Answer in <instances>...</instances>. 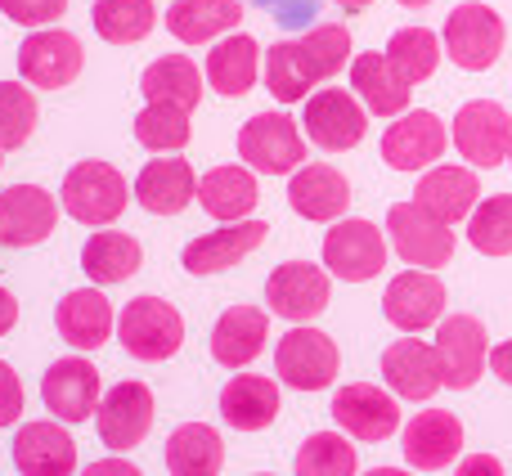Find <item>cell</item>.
<instances>
[{
    "label": "cell",
    "mask_w": 512,
    "mask_h": 476,
    "mask_svg": "<svg viewBox=\"0 0 512 476\" xmlns=\"http://www.w3.org/2000/svg\"><path fill=\"white\" fill-rule=\"evenodd\" d=\"M265 337H270V315L265 310L230 306L212 328V360L221 369H248L265 351Z\"/></svg>",
    "instance_id": "obj_27"
},
{
    "label": "cell",
    "mask_w": 512,
    "mask_h": 476,
    "mask_svg": "<svg viewBox=\"0 0 512 476\" xmlns=\"http://www.w3.org/2000/svg\"><path fill=\"white\" fill-rule=\"evenodd\" d=\"M387 234H391L396 256L405 265H414V270H436V265H450V256H454V230L445 221H436V216L418 203L391 207Z\"/></svg>",
    "instance_id": "obj_7"
},
{
    "label": "cell",
    "mask_w": 512,
    "mask_h": 476,
    "mask_svg": "<svg viewBox=\"0 0 512 476\" xmlns=\"http://www.w3.org/2000/svg\"><path fill=\"white\" fill-rule=\"evenodd\" d=\"M14 468L23 476H72L77 472V441L59 423H23L14 436Z\"/></svg>",
    "instance_id": "obj_22"
},
{
    "label": "cell",
    "mask_w": 512,
    "mask_h": 476,
    "mask_svg": "<svg viewBox=\"0 0 512 476\" xmlns=\"http://www.w3.org/2000/svg\"><path fill=\"white\" fill-rule=\"evenodd\" d=\"M59 225V203L41 185H9L0 194V243L5 247H36Z\"/></svg>",
    "instance_id": "obj_18"
},
{
    "label": "cell",
    "mask_w": 512,
    "mask_h": 476,
    "mask_svg": "<svg viewBox=\"0 0 512 476\" xmlns=\"http://www.w3.org/2000/svg\"><path fill=\"white\" fill-rule=\"evenodd\" d=\"M328 297H333V283L310 261H288L265 279V306L279 319H292V324H306V319L324 315Z\"/></svg>",
    "instance_id": "obj_13"
},
{
    "label": "cell",
    "mask_w": 512,
    "mask_h": 476,
    "mask_svg": "<svg viewBox=\"0 0 512 476\" xmlns=\"http://www.w3.org/2000/svg\"><path fill=\"white\" fill-rule=\"evenodd\" d=\"M279 409V387H274V378H261V373H234L221 391V418L234 432H265L279 418Z\"/></svg>",
    "instance_id": "obj_28"
},
{
    "label": "cell",
    "mask_w": 512,
    "mask_h": 476,
    "mask_svg": "<svg viewBox=\"0 0 512 476\" xmlns=\"http://www.w3.org/2000/svg\"><path fill=\"white\" fill-rule=\"evenodd\" d=\"M198 198V176L185 158H153L135 176V203L153 216H180Z\"/></svg>",
    "instance_id": "obj_25"
},
{
    "label": "cell",
    "mask_w": 512,
    "mask_h": 476,
    "mask_svg": "<svg viewBox=\"0 0 512 476\" xmlns=\"http://www.w3.org/2000/svg\"><path fill=\"white\" fill-rule=\"evenodd\" d=\"M265 234H270V225L265 221H230L221 225V230L194 238V243L185 247V270L189 274H221L230 270V265H239L248 252L265 243Z\"/></svg>",
    "instance_id": "obj_26"
},
{
    "label": "cell",
    "mask_w": 512,
    "mask_h": 476,
    "mask_svg": "<svg viewBox=\"0 0 512 476\" xmlns=\"http://www.w3.org/2000/svg\"><path fill=\"white\" fill-rule=\"evenodd\" d=\"M140 261H144L140 243L122 230H99L81 247V270H86L90 283H126L140 270Z\"/></svg>",
    "instance_id": "obj_36"
},
{
    "label": "cell",
    "mask_w": 512,
    "mask_h": 476,
    "mask_svg": "<svg viewBox=\"0 0 512 476\" xmlns=\"http://www.w3.org/2000/svg\"><path fill=\"white\" fill-rule=\"evenodd\" d=\"M18 418H23V382L0 360V427H14Z\"/></svg>",
    "instance_id": "obj_45"
},
{
    "label": "cell",
    "mask_w": 512,
    "mask_h": 476,
    "mask_svg": "<svg viewBox=\"0 0 512 476\" xmlns=\"http://www.w3.org/2000/svg\"><path fill=\"white\" fill-rule=\"evenodd\" d=\"M301 131H306L310 144H319L324 153H346L364 140V131H369V108H364L360 95H351V90L324 86L306 99Z\"/></svg>",
    "instance_id": "obj_5"
},
{
    "label": "cell",
    "mask_w": 512,
    "mask_h": 476,
    "mask_svg": "<svg viewBox=\"0 0 512 476\" xmlns=\"http://www.w3.org/2000/svg\"><path fill=\"white\" fill-rule=\"evenodd\" d=\"M405 9H423V5H432V0H400Z\"/></svg>",
    "instance_id": "obj_52"
},
{
    "label": "cell",
    "mask_w": 512,
    "mask_h": 476,
    "mask_svg": "<svg viewBox=\"0 0 512 476\" xmlns=\"http://www.w3.org/2000/svg\"><path fill=\"white\" fill-rule=\"evenodd\" d=\"M382 378H387L391 396L400 400H432L445 387L441 355H436V346L418 342V337H400L382 351Z\"/></svg>",
    "instance_id": "obj_17"
},
{
    "label": "cell",
    "mask_w": 512,
    "mask_h": 476,
    "mask_svg": "<svg viewBox=\"0 0 512 476\" xmlns=\"http://www.w3.org/2000/svg\"><path fill=\"white\" fill-rule=\"evenodd\" d=\"M454 476H504V463H499L495 454H468Z\"/></svg>",
    "instance_id": "obj_46"
},
{
    "label": "cell",
    "mask_w": 512,
    "mask_h": 476,
    "mask_svg": "<svg viewBox=\"0 0 512 476\" xmlns=\"http://www.w3.org/2000/svg\"><path fill=\"white\" fill-rule=\"evenodd\" d=\"M198 203L212 221L230 225V221H248L252 207L261 203V189H256L252 167H216L198 180Z\"/></svg>",
    "instance_id": "obj_31"
},
{
    "label": "cell",
    "mask_w": 512,
    "mask_h": 476,
    "mask_svg": "<svg viewBox=\"0 0 512 476\" xmlns=\"http://www.w3.org/2000/svg\"><path fill=\"white\" fill-rule=\"evenodd\" d=\"M490 369H495V378L512 387V342H499L495 351H490Z\"/></svg>",
    "instance_id": "obj_48"
},
{
    "label": "cell",
    "mask_w": 512,
    "mask_h": 476,
    "mask_svg": "<svg viewBox=\"0 0 512 476\" xmlns=\"http://www.w3.org/2000/svg\"><path fill=\"white\" fill-rule=\"evenodd\" d=\"M391 328L400 333H423V328L441 324L445 319V283L432 270H405L387 283V297H382Z\"/></svg>",
    "instance_id": "obj_16"
},
{
    "label": "cell",
    "mask_w": 512,
    "mask_h": 476,
    "mask_svg": "<svg viewBox=\"0 0 512 476\" xmlns=\"http://www.w3.org/2000/svg\"><path fill=\"white\" fill-rule=\"evenodd\" d=\"M504 18L495 14L490 5L481 0H463L454 5V14L445 18V32H441V45L463 72H486L499 63L504 54Z\"/></svg>",
    "instance_id": "obj_2"
},
{
    "label": "cell",
    "mask_w": 512,
    "mask_h": 476,
    "mask_svg": "<svg viewBox=\"0 0 512 476\" xmlns=\"http://www.w3.org/2000/svg\"><path fill=\"white\" fill-rule=\"evenodd\" d=\"M153 427V391L144 382H117L99 400V436L108 450H135Z\"/></svg>",
    "instance_id": "obj_19"
},
{
    "label": "cell",
    "mask_w": 512,
    "mask_h": 476,
    "mask_svg": "<svg viewBox=\"0 0 512 476\" xmlns=\"http://www.w3.org/2000/svg\"><path fill=\"white\" fill-rule=\"evenodd\" d=\"M333 423L355 441H387L400 432V405L373 382H351L333 396Z\"/></svg>",
    "instance_id": "obj_15"
},
{
    "label": "cell",
    "mask_w": 512,
    "mask_h": 476,
    "mask_svg": "<svg viewBox=\"0 0 512 476\" xmlns=\"http://www.w3.org/2000/svg\"><path fill=\"white\" fill-rule=\"evenodd\" d=\"M261 77V45L248 32H230L207 50V86L225 99H243Z\"/></svg>",
    "instance_id": "obj_30"
},
{
    "label": "cell",
    "mask_w": 512,
    "mask_h": 476,
    "mask_svg": "<svg viewBox=\"0 0 512 476\" xmlns=\"http://www.w3.org/2000/svg\"><path fill=\"white\" fill-rule=\"evenodd\" d=\"M239 0H176L167 9V32L185 45H207L225 32H239Z\"/></svg>",
    "instance_id": "obj_32"
},
{
    "label": "cell",
    "mask_w": 512,
    "mask_h": 476,
    "mask_svg": "<svg viewBox=\"0 0 512 476\" xmlns=\"http://www.w3.org/2000/svg\"><path fill=\"white\" fill-rule=\"evenodd\" d=\"M90 23L108 45H135L158 27V9L153 0H95Z\"/></svg>",
    "instance_id": "obj_37"
},
{
    "label": "cell",
    "mask_w": 512,
    "mask_h": 476,
    "mask_svg": "<svg viewBox=\"0 0 512 476\" xmlns=\"http://www.w3.org/2000/svg\"><path fill=\"white\" fill-rule=\"evenodd\" d=\"M324 265L346 283H369L387 265V238L373 221L360 216H342L324 238Z\"/></svg>",
    "instance_id": "obj_9"
},
{
    "label": "cell",
    "mask_w": 512,
    "mask_h": 476,
    "mask_svg": "<svg viewBox=\"0 0 512 476\" xmlns=\"http://www.w3.org/2000/svg\"><path fill=\"white\" fill-rule=\"evenodd\" d=\"M337 5H342V9H346V14H364V9H369V5H373V0H337Z\"/></svg>",
    "instance_id": "obj_50"
},
{
    "label": "cell",
    "mask_w": 512,
    "mask_h": 476,
    "mask_svg": "<svg viewBox=\"0 0 512 476\" xmlns=\"http://www.w3.org/2000/svg\"><path fill=\"white\" fill-rule=\"evenodd\" d=\"M265 90H270L279 104H301V99H310V81L301 77L292 41H274L270 50H265Z\"/></svg>",
    "instance_id": "obj_43"
},
{
    "label": "cell",
    "mask_w": 512,
    "mask_h": 476,
    "mask_svg": "<svg viewBox=\"0 0 512 476\" xmlns=\"http://www.w3.org/2000/svg\"><path fill=\"white\" fill-rule=\"evenodd\" d=\"M436 355H441V373L445 387L468 391L481 382L490 360V342H486V324L477 315H450L436 324Z\"/></svg>",
    "instance_id": "obj_11"
},
{
    "label": "cell",
    "mask_w": 512,
    "mask_h": 476,
    "mask_svg": "<svg viewBox=\"0 0 512 476\" xmlns=\"http://www.w3.org/2000/svg\"><path fill=\"white\" fill-rule=\"evenodd\" d=\"M337 364H342L337 342L328 333H319V328H306V324H297L292 333H283L279 346H274V369H279V378L288 382L292 391L333 387Z\"/></svg>",
    "instance_id": "obj_6"
},
{
    "label": "cell",
    "mask_w": 512,
    "mask_h": 476,
    "mask_svg": "<svg viewBox=\"0 0 512 476\" xmlns=\"http://www.w3.org/2000/svg\"><path fill=\"white\" fill-rule=\"evenodd\" d=\"M297 476H355V445L342 432H315L297 450Z\"/></svg>",
    "instance_id": "obj_41"
},
{
    "label": "cell",
    "mask_w": 512,
    "mask_h": 476,
    "mask_svg": "<svg viewBox=\"0 0 512 476\" xmlns=\"http://www.w3.org/2000/svg\"><path fill=\"white\" fill-rule=\"evenodd\" d=\"M14 324H18V301L9 288H0V337H5Z\"/></svg>",
    "instance_id": "obj_49"
},
{
    "label": "cell",
    "mask_w": 512,
    "mask_h": 476,
    "mask_svg": "<svg viewBox=\"0 0 512 476\" xmlns=\"http://www.w3.org/2000/svg\"><path fill=\"white\" fill-rule=\"evenodd\" d=\"M468 243L481 256H512V194L477 203V212L468 216Z\"/></svg>",
    "instance_id": "obj_40"
},
{
    "label": "cell",
    "mask_w": 512,
    "mask_h": 476,
    "mask_svg": "<svg viewBox=\"0 0 512 476\" xmlns=\"http://www.w3.org/2000/svg\"><path fill=\"white\" fill-rule=\"evenodd\" d=\"M126 180L117 167H108V162H77V167L63 176V212L72 216V221L81 225H113L117 216L126 212Z\"/></svg>",
    "instance_id": "obj_3"
},
{
    "label": "cell",
    "mask_w": 512,
    "mask_h": 476,
    "mask_svg": "<svg viewBox=\"0 0 512 476\" xmlns=\"http://www.w3.org/2000/svg\"><path fill=\"white\" fill-rule=\"evenodd\" d=\"M63 9H68V0H0V14L18 27H32V32L59 23Z\"/></svg>",
    "instance_id": "obj_44"
},
{
    "label": "cell",
    "mask_w": 512,
    "mask_h": 476,
    "mask_svg": "<svg viewBox=\"0 0 512 476\" xmlns=\"http://www.w3.org/2000/svg\"><path fill=\"white\" fill-rule=\"evenodd\" d=\"M239 158L261 176H292L306 167V140L288 113H256L239 131Z\"/></svg>",
    "instance_id": "obj_4"
},
{
    "label": "cell",
    "mask_w": 512,
    "mask_h": 476,
    "mask_svg": "<svg viewBox=\"0 0 512 476\" xmlns=\"http://www.w3.org/2000/svg\"><path fill=\"white\" fill-rule=\"evenodd\" d=\"M351 86L360 95V104L378 117H400L409 113V81L396 72V63L387 54H355L351 59Z\"/></svg>",
    "instance_id": "obj_29"
},
{
    "label": "cell",
    "mask_w": 512,
    "mask_h": 476,
    "mask_svg": "<svg viewBox=\"0 0 512 476\" xmlns=\"http://www.w3.org/2000/svg\"><path fill=\"white\" fill-rule=\"evenodd\" d=\"M414 203L427 207L436 221L459 225L477 212L481 203V180L472 167H432L414 189Z\"/></svg>",
    "instance_id": "obj_24"
},
{
    "label": "cell",
    "mask_w": 512,
    "mask_h": 476,
    "mask_svg": "<svg viewBox=\"0 0 512 476\" xmlns=\"http://www.w3.org/2000/svg\"><path fill=\"white\" fill-rule=\"evenodd\" d=\"M454 149L472 162V167H490L508 162L512 149V117L495 99H472L454 113Z\"/></svg>",
    "instance_id": "obj_10"
},
{
    "label": "cell",
    "mask_w": 512,
    "mask_h": 476,
    "mask_svg": "<svg viewBox=\"0 0 512 476\" xmlns=\"http://www.w3.org/2000/svg\"><path fill=\"white\" fill-rule=\"evenodd\" d=\"M189 135H194L189 113L185 108H176V104H149V108H140V117H135V140H140L149 153L185 149Z\"/></svg>",
    "instance_id": "obj_39"
},
{
    "label": "cell",
    "mask_w": 512,
    "mask_h": 476,
    "mask_svg": "<svg viewBox=\"0 0 512 476\" xmlns=\"http://www.w3.org/2000/svg\"><path fill=\"white\" fill-rule=\"evenodd\" d=\"M292 54H297L301 77H306L310 86H319V81L337 77V72L346 68V59H351V32H346L342 23H319V27H310L306 36L292 41Z\"/></svg>",
    "instance_id": "obj_35"
},
{
    "label": "cell",
    "mask_w": 512,
    "mask_h": 476,
    "mask_svg": "<svg viewBox=\"0 0 512 476\" xmlns=\"http://www.w3.org/2000/svg\"><path fill=\"white\" fill-rule=\"evenodd\" d=\"M508 167H512V149H508Z\"/></svg>",
    "instance_id": "obj_53"
},
{
    "label": "cell",
    "mask_w": 512,
    "mask_h": 476,
    "mask_svg": "<svg viewBox=\"0 0 512 476\" xmlns=\"http://www.w3.org/2000/svg\"><path fill=\"white\" fill-rule=\"evenodd\" d=\"M54 324H59V337L72 351H99V346L113 337L117 315H113V301L99 288H77L59 301Z\"/></svg>",
    "instance_id": "obj_23"
},
{
    "label": "cell",
    "mask_w": 512,
    "mask_h": 476,
    "mask_svg": "<svg viewBox=\"0 0 512 476\" xmlns=\"http://www.w3.org/2000/svg\"><path fill=\"white\" fill-rule=\"evenodd\" d=\"M0 153H5V149H0ZM0 167H5V158H0Z\"/></svg>",
    "instance_id": "obj_55"
},
{
    "label": "cell",
    "mask_w": 512,
    "mask_h": 476,
    "mask_svg": "<svg viewBox=\"0 0 512 476\" xmlns=\"http://www.w3.org/2000/svg\"><path fill=\"white\" fill-rule=\"evenodd\" d=\"M445 144H450V131L436 113H427V108L400 113V122H391L382 135V162L391 171H423L441 158Z\"/></svg>",
    "instance_id": "obj_14"
},
{
    "label": "cell",
    "mask_w": 512,
    "mask_h": 476,
    "mask_svg": "<svg viewBox=\"0 0 512 476\" xmlns=\"http://www.w3.org/2000/svg\"><path fill=\"white\" fill-rule=\"evenodd\" d=\"M364 476H409L405 468H373V472H364Z\"/></svg>",
    "instance_id": "obj_51"
},
{
    "label": "cell",
    "mask_w": 512,
    "mask_h": 476,
    "mask_svg": "<svg viewBox=\"0 0 512 476\" xmlns=\"http://www.w3.org/2000/svg\"><path fill=\"white\" fill-rule=\"evenodd\" d=\"M41 400L59 423H90L99 414V373L86 355L54 360L41 378Z\"/></svg>",
    "instance_id": "obj_12"
},
{
    "label": "cell",
    "mask_w": 512,
    "mask_h": 476,
    "mask_svg": "<svg viewBox=\"0 0 512 476\" xmlns=\"http://www.w3.org/2000/svg\"><path fill=\"white\" fill-rule=\"evenodd\" d=\"M36 95L23 81H0V149H23L36 131Z\"/></svg>",
    "instance_id": "obj_42"
},
{
    "label": "cell",
    "mask_w": 512,
    "mask_h": 476,
    "mask_svg": "<svg viewBox=\"0 0 512 476\" xmlns=\"http://www.w3.org/2000/svg\"><path fill=\"white\" fill-rule=\"evenodd\" d=\"M441 54H445L441 36L427 32V27H400V32H391V41H387V59L396 63V72L409 81V86L432 77Z\"/></svg>",
    "instance_id": "obj_38"
},
{
    "label": "cell",
    "mask_w": 512,
    "mask_h": 476,
    "mask_svg": "<svg viewBox=\"0 0 512 476\" xmlns=\"http://www.w3.org/2000/svg\"><path fill=\"white\" fill-rule=\"evenodd\" d=\"M256 476H274V472H256Z\"/></svg>",
    "instance_id": "obj_54"
},
{
    "label": "cell",
    "mask_w": 512,
    "mask_h": 476,
    "mask_svg": "<svg viewBox=\"0 0 512 476\" xmlns=\"http://www.w3.org/2000/svg\"><path fill=\"white\" fill-rule=\"evenodd\" d=\"M81 63L86 50L72 32L63 27H36L23 45H18V72H23L27 86L36 90H63L81 77Z\"/></svg>",
    "instance_id": "obj_8"
},
{
    "label": "cell",
    "mask_w": 512,
    "mask_h": 476,
    "mask_svg": "<svg viewBox=\"0 0 512 476\" xmlns=\"http://www.w3.org/2000/svg\"><path fill=\"white\" fill-rule=\"evenodd\" d=\"M81 476H144V472L113 454V459H99V463H90V468H81Z\"/></svg>",
    "instance_id": "obj_47"
},
{
    "label": "cell",
    "mask_w": 512,
    "mask_h": 476,
    "mask_svg": "<svg viewBox=\"0 0 512 476\" xmlns=\"http://www.w3.org/2000/svg\"><path fill=\"white\" fill-rule=\"evenodd\" d=\"M117 337H122L131 360L158 364V360H171L185 346V319L162 297H135L117 315Z\"/></svg>",
    "instance_id": "obj_1"
},
{
    "label": "cell",
    "mask_w": 512,
    "mask_h": 476,
    "mask_svg": "<svg viewBox=\"0 0 512 476\" xmlns=\"http://www.w3.org/2000/svg\"><path fill=\"white\" fill-rule=\"evenodd\" d=\"M400 450H405V463L418 472H441L459 459L463 450V423L450 414V409H423L414 423L400 436Z\"/></svg>",
    "instance_id": "obj_20"
},
{
    "label": "cell",
    "mask_w": 512,
    "mask_h": 476,
    "mask_svg": "<svg viewBox=\"0 0 512 476\" xmlns=\"http://www.w3.org/2000/svg\"><path fill=\"white\" fill-rule=\"evenodd\" d=\"M288 203L301 221H342L346 207H351V185L337 167L328 162H310V167H297L288 180Z\"/></svg>",
    "instance_id": "obj_21"
},
{
    "label": "cell",
    "mask_w": 512,
    "mask_h": 476,
    "mask_svg": "<svg viewBox=\"0 0 512 476\" xmlns=\"http://www.w3.org/2000/svg\"><path fill=\"white\" fill-rule=\"evenodd\" d=\"M140 90L149 104H176L185 113H194L198 99H203V72L189 54H162L144 68L140 77Z\"/></svg>",
    "instance_id": "obj_33"
},
{
    "label": "cell",
    "mask_w": 512,
    "mask_h": 476,
    "mask_svg": "<svg viewBox=\"0 0 512 476\" xmlns=\"http://www.w3.org/2000/svg\"><path fill=\"white\" fill-rule=\"evenodd\" d=\"M167 472L171 476H221L225 468V445L221 432L207 423H180L167 436Z\"/></svg>",
    "instance_id": "obj_34"
}]
</instances>
